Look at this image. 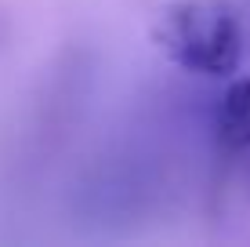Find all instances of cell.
I'll return each mask as SVG.
<instances>
[{"mask_svg": "<svg viewBox=\"0 0 250 247\" xmlns=\"http://www.w3.org/2000/svg\"><path fill=\"white\" fill-rule=\"evenodd\" d=\"M160 44L185 69L229 76L243 58V25L225 0H192L167 15Z\"/></svg>", "mask_w": 250, "mask_h": 247, "instance_id": "cell-1", "label": "cell"}, {"mask_svg": "<svg viewBox=\"0 0 250 247\" xmlns=\"http://www.w3.org/2000/svg\"><path fill=\"white\" fill-rule=\"evenodd\" d=\"M218 131H221V138H225L229 146H236V149L250 146V76L236 80L225 91L221 109H218Z\"/></svg>", "mask_w": 250, "mask_h": 247, "instance_id": "cell-2", "label": "cell"}]
</instances>
